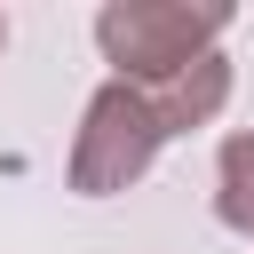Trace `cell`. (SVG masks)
I'll list each match as a JSON object with an SVG mask.
<instances>
[{"label":"cell","mask_w":254,"mask_h":254,"mask_svg":"<svg viewBox=\"0 0 254 254\" xmlns=\"http://www.w3.org/2000/svg\"><path fill=\"white\" fill-rule=\"evenodd\" d=\"M222 32H230L222 0H103L95 8V48H103L111 79H127V87L175 79L183 64L214 56Z\"/></svg>","instance_id":"cell-1"},{"label":"cell","mask_w":254,"mask_h":254,"mask_svg":"<svg viewBox=\"0 0 254 254\" xmlns=\"http://www.w3.org/2000/svg\"><path fill=\"white\" fill-rule=\"evenodd\" d=\"M159 151H167V127H159L151 95L127 87V79H103V87L87 95L79 127H71L64 175H71L79 198H119V190H135V183L159 167Z\"/></svg>","instance_id":"cell-2"},{"label":"cell","mask_w":254,"mask_h":254,"mask_svg":"<svg viewBox=\"0 0 254 254\" xmlns=\"http://www.w3.org/2000/svg\"><path fill=\"white\" fill-rule=\"evenodd\" d=\"M230 87H238V71H230V56L214 48V56L183 64L175 79H159V87H143V95H151V111H159V127H167V143H175V135L214 127V119H222V103H230Z\"/></svg>","instance_id":"cell-3"},{"label":"cell","mask_w":254,"mask_h":254,"mask_svg":"<svg viewBox=\"0 0 254 254\" xmlns=\"http://www.w3.org/2000/svg\"><path fill=\"white\" fill-rule=\"evenodd\" d=\"M214 222L254 238V127L222 135V151H214Z\"/></svg>","instance_id":"cell-4"},{"label":"cell","mask_w":254,"mask_h":254,"mask_svg":"<svg viewBox=\"0 0 254 254\" xmlns=\"http://www.w3.org/2000/svg\"><path fill=\"white\" fill-rule=\"evenodd\" d=\"M0 48H8V16H0Z\"/></svg>","instance_id":"cell-5"}]
</instances>
